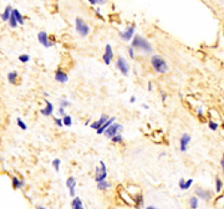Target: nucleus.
I'll return each mask as SVG.
<instances>
[{"instance_id":"obj_1","label":"nucleus","mask_w":224,"mask_h":209,"mask_svg":"<svg viewBox=\"0 0 224 209\" xmlns=\"http://www.w3.org/2000/svg\"><path fill=\"white\" fill-rule=\"evenodd\" d=\"M131 41L132 43L130 46H132L135 50H138V51H142L145 55H149L153 52V47H152L151 43L142 35H135Z\"/></svg>"},{"instance_id":"obj_2","label":"nucleus","mask_w":224,"mask_h":209,"mask_svg":"<svg viewBox=\"0 0 224 209\" xmlns=\"http://www.w3.org/2000/svg\"><path fill=\"white\" fill-rule=\"evenodd\" d=\"M151 66H152V69L157 73H160V75L167 73L168 70H169L167 61H166L164 58L162 56H160V55H152V57H151Z\"/></svg>"},{"instance_id":"obj_3","label":"nucleus","mask_w":224,"mask_h":209,"mask_svg":"<svg viewBox=\"0 0 224 209\" xmlns=\"http://www.w3.org/2000/svg\"><path fill=\"white\" fill-rule=\"evenodd\" d=\"M75 30H76L77 35L81 37L88 36L91 32V28L88 26V24L82 18H80V16H77V18L75 19Z\"/></svg>"},{"instance_id":"obj_4","label":"nucleus","mask_w":224,"mask_h":209,"mask_svg":"<svg viewBox=\"0 0 224 209\" xmlns=\"http://www.w3.org/2000/svg\"><path fill=\"white\" fill-rule=\"evenodd\" d=\"M115 66H116V69H117L123 75V76H128V73H130V65H128L127 60L123 56H118L117 58H116Z\"/></svg>"},{"instance_id":"obj_5","label":"nucleus","mask_w":224,"mask_h":209,"mask_svg":"<svg viewBox=\"0 0 224 209\" xmlns=\"http://www.w3.org/2000/svg\"><path fill=\"white\" fill-rule=\"evenodd\" d=\"M122 131H123V126H122V124H120V123H117V122H113L111 126L107 127V130L103 132V135H105L106 138L111 139L115 135H117V133H121Z\"/></svg>"},{"instance_id":"obj_6","label":"nucleus","mask_w":224,"mask_h":209,"mask_svg":"<svg viewBox=\"0 0 224 209\" xmlns=\"http://www.w3.org/2000/svg\"><path fill=\"white\" fill-rule=\"evenodd\" d=\"M135 31H136V25L135 24H132V25H128V26L124 29L123 31L120 32V37L123 40V41H126V43H128V41H131L132 39H133V36L136 35L135 34Z\"/></svg>"},{"instance_id":"obj_7","label":"nucleus","mask_w":224,"mask_h":209,"mask_svg":"<svg viewBox=\"0 0 224 209\" xmlns=\"http://www.w3.org/2000/svg\"><path fill=\"white\" fill-rule=\"evenodd\" d=\"M107 178V168H106V164L105 162H100V167H96V172H95V181L96 183L105 181Z\"/></svg>"},{"instance_id":"obj_8","label":"nucleus","mask_w":224,"mask_h":209,"mask_svg":"<svg viewBox=\"0 0 224 209\" xmlns=\"http://www.w3.org/2000/svg\"><path fill=\"white\" fill-rule=\"evenodd\" d=\"M37 40H39V43L43 45L44 47H52L55 45L54 41L50 39V36L47 35V32L46 31H40L39 34H37Z\"/></svg>"},{"instance_id":"obj_9","label":"nucleus","mask_w":224,"mask_h":209,"mask_svg":"<svg viewBox=\"0 0 224 209\" xmlns=\"http://www.w3.org/2000/svg\"><path fill=\"white\" fill-rule=\"evenodd\" d=\"M194 193H196V196H197L199 199L204 200V202H211L212 198H213V193H212V190L203 189V188H201V187L196 188Z\"/></svg>"},{"instance_id":"obj_10","label":"nucleus","mask_w":224,"mask_h":209,"mask_svg":"<svg viewBox=\"0 0 224 209\" xmlns=\"http://www.w3.org/2000/svg\"><path fill=\"white\" fill-rule=\"evenodd\" d=\"M113 50H112V46L110 44H107L105 46V52L102 54V60L106 65H111L112 60H113Z\"/></svg>"},{"instance_id":"obj_11","label":"nucleus","mask_w":224,"mask_h":209,"mask_svg":"<svg viewBox=\"0 0 224 209\" xmlns=\"http://www.w3.org/2000/svg\"><path fill=\"white\" fill-rule=\"evenodd\" d=\"M190 141H192V137H190L188 133H183V135H182V137L179 138V151L181 152H186L187 151Z\"/></svg>"},{"instance_id":"obj_12","label":"nucleus","mask_w":224,"mask_h":209,"mask_svg":"<svg viewBox=\"0 0 224 209\" xmlns=\"http://www.w3.org/2000/svg\"><path fill=\"white\" fill-rule=\"evenodd\" d=\"M54 77H55V81L59 83H67V81H69V75L61 69L55 71Z\"/></svg>"},{"instance_id":"obj_13","label":"nucleus","mask_w":224,"mask_h":209,"mask_svg":"<svg viewBox=\"0 0 224 209\" xmlns=\"http://www.w3.org/2000/svg\"><path fill=\"white\" fill-rule=\"evenodd\" d=\"M109 118H110V117L107 116V115H101V116H100V118L97 121H94L92 123L90 124V126H91V128H92V130H98Z\"/></svg>"},{"instance_id":"obj_14","label":"nucleus","mask_w":224,"mask_h":209,"mask_svg":"<svg viewBox=\"0 0 224 209\" xmlns=\"http://www.w3.org/2000/svg\"><path fill=\"white\" fill-rule=\"evenodd\" d=\"M45 107L43 108V110H41L40 112H41V115L43 116H51L52 113H54V105L50 102V101H47V100H45Z\"/></svg>"},{"instance_id":"obj_15","label":"nucleus","mask_w":224,"mask_h":209,"mask_svg":"<svg viewBox=\"0 0 224 209\" xmlns=\"http://www.w3.org/2000/svg\"><path fill=\"white\" fill-rule=\"evenodd\" d=\"M133 205L136 209H141L143 207V203H145V198H143V194L142 193H137L135 194L133 197Z\"/></svg>"},{"instance_id":"obj_16","label":"nucleus","mask_w":224,"mask_h":209,"mask_svg":"<svg viewBox=\"0 0 224 209\" xmlns=\"http://www.w3.org/2000/svg\"><path fill=\"white\" fill-rule=\"evenodd\" d=\"M115 121H116V117H110V118L107 120V121H106V122L102 124L101 127H100L98 130H96V133H97V135H102V133H103V132L107 130V127L111 126V124H112Z\"/></svg>"},{"instance_id":"obj_17","label":"nucleus","mask_w":224,"mask_h":209,"mask_svg":"<svg viewBox=\"0 0 224 209\" xmlns=\"http://www.w3.org/2000/svg\"><path fill=\"white\" fill-rule=\"evenodd\" d=\"M71 209H85L84 204H82V200L79 197H73L72 202H71Z\"/></svg>"},{"instance_id":"obj_18","label":"nucleus","mask_w":224,"mask_h":209,"mask_svg":"<svg viewBox=\"0 0 224 209\" xmlns=\"http://www.w3.org/2000/svg\"><path fill=\"white\" fill-rule=\"evenodd\" d=\"M120 196H121V198H122L127 204H131V205L133 204V198H132V197H128L127 192L123 190V188H122V190H121V188H120Z\"/></svg>"},{"instance_id":"obj_19","label":"nucleus","mask_w":224,"mask_h":209,"mask_svg":"<svg viewBox=\"0 0 224 209\" xmlns=\"http://www.w3.org/2000/svg\"><path fill=\"white\" fill-rule=\"evenodd\" d=\"M111 187H112V184L109 181H106V179L97 183V189L98 190H107V189H110Z\"/></svg>"},{"instance_id":"obj_20","label":"nucleus","mask_w":224,"mask_h":209,"mask_svg":"<svg viewBox=\"0 0 224 209\" xmlns=\"http://www.w3.org/2000/svg\"><path fill=\"white\" fill-rule=\"evenodd\" d=\"M11 13H13V7H11V5H7V6L5 7L4 13L1 14V19H3V21H7V20H9Z\"/></svg>"},{"instance_id":"obj_21","label":"nucleus","mask_w":224,"mask_h":209,"mask_svg":"<svg viewBox=\"0 0 224 209\" xmlns=\"http://www.w3.org/2000/svg\"><path fill=\"white\" fill-rule=\"evenodd\" d=\"M224 187V183L220 177H215V193H222Z\"/></svg>"},{"instance_id":"obj_22","label":"nucleus","mask_w":224,"mask_h":209,"mask_svg":"<svg viewBox=\"0 0 224 209\" xmlns=\"http://www.w3.org/2000/svg\"><path fill=\"white\" fill-rule=\"evenodd\" d=\"M18 79H19V73L16 71H11L7 73V81L10 83H16L18 82Z\"/></svg>"},{"instance_id":"obj_23","label":"nucleus","mask_w":224,"mask_h":209,"mask_svg":"<svg viewBox=\"0 0 224 209\" xmlns=\"http://www.w3.org/2000/svg\"><path fill=\"white\" fill-rule=\"evenodd\" d=\"M198 205H199V198L197 196H193L189 198V207L190 209H198Z\"/></svg>"},{"instance_id":"obj_24","label":"nucleus","mask_w":224,"mask_h":209,"mask_svg":"<svg viewBox=\"0 0 224 209\" xmlns=\"http://www.w3.org/2000/svg\"><path fill=\"white\" fill-rule=\"evenodd\" d=\"M13 13H14V15H15V18H16V21H18V24H19V25H24L25 19H24L22 14H21L18 9H13Z\"/></svg>"},{"instance_id":"obj_25","label":"nucleus","mask_w":224,"mask_h":209,"mask_svg":"<svg viewBox=\"0 0 224 209\" xmlns=\"http://www.w3.org/2000/svg\"><path fill=\"white\" fill-rule=\"evenodd\" d=\"M11 182H13V187H14L15 189H20V188L24 187V182H22L21 179H19L18 177H13Z\"/></svg>"},{"instance_id":"obj_26","label":"nucleus","mask_w":224,"mask_h":209,"mask_svg":"<svg viewBox=\"0 0 224 209\" xmlns=\"http://www.w3.org/2000/svg\"><path fill=\"white\" fill-rule=\"evenodd\" d=\"M7 22H9V26L10 28H13V29H15V28H18V21H16V18H15V15H14V13H11V15H10V18H9V20H7Z\"/></svg>"},{"instance_id":"obj_27","label":"nucleus","mask_w":224,"mask_h":209,"mask_svg":"<svg viewBox=\"0 0 224 209\" xmlns=\"http://www.w3.org/2000/svg\"><path fill=\"white\" fill-rule=\"evenodd\" d=\"M62 123H64V126H66V127L72 126V117L70 115H65L62 117Z\"/></svg>"},{"instance_id":"obj_28","label":"nucleus","mask_w":224,"mask_h":209,"mask_svg":"<svg viewBox=\"0 0 224 209\" xmlns=\"http://www.w3.org/2000/svg\"><path fill=\"white\" fill-rule=\"evenodd\" d=\"M66 187H67L69 189L76 187V179H75V177H69L67 179H66Z\"/></svg>"},{"instance_id":"obj_29","label":"nucleus","mask_w":224,"mask_h":209,"mask_svg":"<svg viewBox=\"0 0 224 209\" xmlns=\"http://www.w3.org/2000/svg\"><path fill=\"white\" fill-rule=\"evenodd\" d=\"M111 142L112 143H116V145H118V143H122L123 142V137L121 133H117V135H115L112 138H111Z\"/></svg>"},{"instance_id":"obj_30","label":"nucleus","mask_w":224,"mask_h":209,"mask_svg":"<svg viewBox=\"0 0 224 209\" xmlns=\"http://www.w3.org/2000/svg\"><path fill=\"white\" fill-rule=\"evenodd\" d=\"M208 127H209V130H212V131H217V130L219 128V124H218V122H215V121H213V120H209V121H208Z\"/></svg>"},{"instance_id":"obj_31","label":"nucleus","mask_w":224,"mask_h":209,"mask_svg":"<svg viewBox=\"0 0 224 209\" xmlns=\"http://www.w3.org/2000/svg\"><path fill=\"white\" fill-rule=\"evenodd\" d=\"M87 1L92 6H96V5H105L107 3V0H87Z\"/></svg>"},{"instance_id":"obj_32","label":"nucleus","mask_w":224,"mask_h":209,"mask_svg":"<svg viewBox=\"0 0 224 209\" xmlns=\"http://www.w3.org/2000/svg\"><path fill=\"white\" fill-rule=\"evenodd\" d=\"M60 166H61V160H59V158H55V160L52 161V167H54V169L56 172L60 171Z\"/></svg>"},{"instance_id":"obj_33","label":"nucleus","mask_w":224,"mask_h":209,"mask_svg":"<svg viewBox=\"0 0 224 209\" xmlns=\"http://www.w3.org/2000/svg\"><path fill=\"white\" fill-rule=\"evenodd\" d=\"M136 50L133 49V47H132V46H128L127 47V54H128V56L132 58V60H135V58H136Z\"/></svg>"},{"instance_id":"obj_34","label":"nucleus","mask_w":224,"mask_h":209,"mask_svg":"<svg viewBox=\"0 0 224 209\" xmlns=\"http://www.w3.org/2000/svg\"><path fill=\"white\" fill-rule=\"evenodd\" d=\"M16 123H18V126L21 128V130H28V126H26V123H25L21 118H20V117H18V118H16Z\"/></svg>"},{"instance_id":"obj_35","label":"nucleus","mask_w":224,"mask_h":209,"mask_svg":"<svg viewBox=\"0 0 224 209\" xmlns=\"http://www.w3.org/2000/svg\"><path fill=\"white\" fill-rule=\"evenodd\" d=\"M19 61H21V62H24V64H26V62L30 61V56H29L28 54H22V55L19 56Z\"/></svg>"},{"instance_id":"obj_36","label":"nucleus","mask_w":224,"mask_h":209,"mask_svg":"<svg viewBox=\"0 0 224 209\" xmlns=\"http://www.w3.org/2000/svg\"><path fill=\"white\" fill-rule=\"evenodd\" d=\"M71 106V102L69 101V100H66V98H62V100H60V107H64V108H66V107H70Z\"/></svg>"},{"instance_id":"obj_37","label":"nucleus","mask_w":224,"mask_h":209,"mask_svg":"<svg viewBox=\"0 0 224 209\" xmlns=\"http://www.w3.org/2000/svg\"><path fill=\"white\" fill-rule=\"evenodd\" d=\"M54 122L57 127H62L64 123H62V117H54Z\"/></svg>"},{"instance_id":"obj_38","label":"nucleus","mask_w":224,"mask_h":209,"mask_svg":"<svg viewBox=\"0 0 224 209\" xmlns=\"http://www.w3.org/2000/svg\"><path fill=\"white\" fill-rule=\"evenodd\" d=\"M192 184H193V179H192V178H190V179H187L186 183H184V188H183V190H188Z\"/></svg>"},{"instance_id":"obj_39","label":"nucleus","mask_w":224,"mask_h":209,"mask_svg":"<svg viewBox=\"0 0 224 209\" xmlns=\"http://www.w3.org/2000/svg\"><path fill=\"white\" fill-rule=\"evenodd\" d=\"M197 115H198L199 118H203V117H204V110H203L202 107H199L198 110H197Z\"/></svg>"},{"instance_id":"obj_40","label":"nucleus","mask_w":224,"mask_h":209,"mask_svg":"<svg viewBox=\"0 0 224 209\" xmlns=\"http://www.w3.org/2000/svg\"><path fill=\"white\" fill-rule=\"evenodd\" d=\"M184 183H186V179L184 178H181L179 179V182H178V187L183 190V188H184Z\"/></svg>"},{"instance_id":"obj_41","label":"nucleus","mask_w":224,"mask_h":209,"mask_svg":"<svg viewBox=\"0 0 224 209\" xmlns=\"http://www.w3.org/2000/svg\"><path fill=\"white\" fill-rule=\"evenodd\" d=\"M57 113H59L61 117H64V116L66 115V112H65V108H64V107H59V110H57Z\"/></svg>"},{"instance_id":"obj_42","label":"nucleus","mask_w":224,"mask_h":209,"mask_svg":"<svg viewBox=\"0 0 224 209\" xmlns=\"http://www.w3.org/2000/svg\"><path fill=\"white\" fill-rule=\"evenodd\" d=\"M69 194H70L71 198L76 197V190H75V188H70V189H69Z\"/></svg>"},{"instance_id":"obj_43","label":"nucleus","mask_w":224,"mask_h":209,"mask_svg":"<svg viewBox=\"0 0 224 209\" xmlns=\"http://www.w3.org/2000/svg\"><path fill=\"white\" fill-rule=\"evenodd\" d=\"M96 16L98 19H103V16L101 15V11H100V7H96Z\"/></svg>"},{"instance_id":"obj_44","label":"nucleus","mask_w":224,"mask_h":209,"mask_svg":"<svg viewBox=\"0 0 224 209\" xmlns=\"http://www.w3.org/2000/svg\"><path fill=\"white\" fill-rule=\"evenodd\" d=\"M161 100H162V102H166V100H167V94L161 92Z\"/></svg>"},{"instance_id":"obj_45","label":"nucleus","mask_w":224,"mask_h":209,"mask_svg":"<svg viewBox=\"0 0 224 209\" xmlns=\"http://www.w3.org/2000/svg\"><path fill=\"white\" fill-rule=\"evenodd\" d=\"M220 167H222V171H223V174H224V153L222 154V160H220Z\"/></svg>"},{"instance_id":"obj_46","label":"nucleus","mask_w":224,"mask_h":209,"mask_svg":"<svg viewBox=\"0 0 224 209\" xmlns=\"http://www.w3.org/2000/svg\"><path fill=\"white\" fill-rule=\"evenodd\" d=\"M147 90H148V91H152V90H153L152 82H147Z\"/></svg>"},{"instance_id":"obj_47","label":"nucleus","mask_w":224,"mask_h":209,"mask_svg":"<svg viewBox=\"0 0 224 209\" xmlns=\"http://www.w3.org/2000/svg\"><path fill=\"white\" fill-rule=\"evenodd\" d=\"M136 102V97L135 96H131V98H130V103H135Z\"/></svg>"},{"instance_id":"obj_48","label":"nucleus","mask_w":224,"mask_h":209,"mask_svg":"<svg viewBox=\"0 0 224 209\" xmlns=\"http://www.w3.org/2000/svg\"><path fill=\"white\" fill-rule=\"evenodd\" d=\"M146 209H160V208H157V207H153V205H148Z\"/></svg>"},{"instance_id":"obj_49","label":"nucleus","mask_w":224,"mask_h":209,"mask_svg":"<svg viewBox=\"0 0 224 209\" xmlns=\"http://www.w3.org/2000/svg\"><path fill=\"white\" fill-rule=\"evenodd\" d=\"M90 122H91V121H90V120H87V121H86V122H85V124H86V126H90V124H91V123H90Z\"/></svg>"},{"instance_id":"obj_50","label":"nucleus","mask_w":224,"mask_h":209,"mask_svg":"<svg viewBox=\"0 0 224 209\" xmlns=\"http://www.w3.org/2000/svg\"><path fill=\"white\" fill-rule=\"evenodd\" d=\"M143 108H146V110H148L149 106H148V105H143Z\"/></svg>"},{"instance_id":"obj_51","label":"nucleus","mask_w":224,"mask_h":209,"mask_svg":"<svg viewBox=\"0 0 224 209\" xmlns=\"http://www.w3.org/2000/svg\"><path fill=\"white\" fill-rule=\"evenodd\" d=\"M37 209H46V208H44V207H41V205H37Z\"/></svg>"},{"instance_id":"obj_52","label":"nucleus","mask_w":224,"mask_h":209,"mask_svg":"<svg viewBox=\"0 0 224 209\" xmlns=\"http://www.w3.org/2000/svg\"><path fill=\"white\" fill-rule=\"evenodd\" d=\"M223 95H224V91H223Z\"/></svg>"}]
</instances>
